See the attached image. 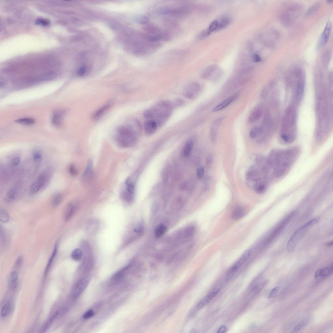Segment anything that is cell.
Here are the masks:
<instances>
[{
  "instance_id": "23",
  "label": "cell",
  "mask_w": 333,
  "mask_h": 333,
  "mask_svg": "<svg viewBox=\"0 0 333 333\" xmlns=\"http://www.w3.org/2000/svg\"><path fill=\"white\" fill-rule=\"evenodd\" d=\"M32 156L33 159L36 164H39L41 162L43 156L41 150L38 148L34 149L33 151Z\"/></svg>"
},
{
  "instance_id": "31",
  "label": "cell",
  "mask_w": 333,
  "mask_h": 333,
  "mask_svg": "<svg viewBox=\"0 0 333 333\" xmlns=\"http://www.w3.org/2000/svg\"><path fill=\"white\" fill-rule=\"evenodd\" d=\"M83 251L79 248L75 249L72 252L71 257L75 261L81 260L83 256Z\"/></svg>"
},
{
  "instance_id": "12",
  "label": "cell",
  "mask_w": 333,
  "mask_h": 333,
  "mask_svg": "<svg viewBox=\"0 0 333 333\" xmlns=\"http://www.w3.org/2000/svg\"><path fill=\"white\" fill-rule=\"evenodd\" d=\"M224 119L223 117L218 118L212 123L210 131V137L212 141H214L216 139L219 128Z\"/></svg>"
},
{
  "instance_id": "37",
  "label": "cell",
  "mask_w": 333,
  "mask_h": 333,
  "mask_svg": "<svg viewBox=\"0 0 333 333\" xmlns=\"http://www.w3.org/2000/svg\"><path fill=\"white\" fill-rule=\"evenodd\" d=\"M18 195V192L17 189L15 188H11L7 193V197L9 199L12 200H15L17 198Z\"/></svg>"
},
{
  "instance_id": "27",
  "label": "cell",
  "mask_w": 333,
  "mask_h": 333,
  "mask_svg": "<svg viewBox=\"0 0 333 333\" xmlns=\"http://www.w3.org/2000/svg\"><path fill=\"white\" fill-rule=\"evenodd\" d=\"M93 173V164L92 160H90L88 162L85 172L83 175L84 178H87L91 176Z\"/></svg>"
},
{
  "instance_id": "25",
  "label": "cell",
  "mask_w": 333,
  "mask_h": 333,
  "mask_svg": "<svg viewBox=\"0 0 333 333\" xmlns=\"http://www.w3.org/2000/svg\"><path fill=\"white\" fill-rule=\"evenodd\" d=\"M166 231V226L163 224H160L157 225L155 228V235L156 237H160L162 236Z\"/></svg>"
},
{
  "instance_id": "60",
  "label": "cell",
  "mask_w": 333,
  "mask_h": 333,
  "mask_svg": "<svg viewBox=\"0 0 333 333\" xmlns=\"http://www.w3.org/2000/svg\"><path fill=\"white\" fill-rule=\"evenodd\" d=\"M247 47L248 49L250 51H251L252 50V49H253V45H252V43L250 42H248V43Z\"/></svg>"
},
{
  "instance_id": "55",
  "label": "cell",
  "mask_w": 333,
  "mask_h": 333,
  "mask_svg": "<svg viewBox=\"0 0 333 333\" xmlns=\"http://www.w3.org/2000/svg\"><path fill=\"white\" fill-rule=\"evenodd\" d=\"M252 60L255 63H258L262 61L261 57L257 53H254L252 55Z\"/></svg>"
},
{
  "instance_id": "32",
  "label": "cell",
  "mask_w": 333,
  "mask_h": 333,
  "mask_svg": "<svg viewBox=\"0 0 333 333\" xmlns=\"http://www.w3.org/2000/svg\"><path fill=\"white\" fill-rule=\"evenodd\" d=\"M212 299L210 296L208 294L203 298L197 304V309L200 310L202 309Z\"/></svg>"
},
{
  "instance_id": "6",
  "label": "cell",
  "mask_w": 333,
  "mask_h": 333,
  "mask_svg": "<svg viewBox=\"0 0 333 333\" xmlns=\"http://www.w3.org/2000/svg\"><path fill=\"white\" fill-rule=\"evenodd\" d=\"M302 10L301 6L297 4L289 6L280 15L281 23L285 26H290L300 15Z\"/></svg>"
},
{
  "instance_id": "39",
  "label": "cell",
  "mask_w": 333,
  "mask_h": 333,
  "mask_svg": "<svg viewBox=\"0 0 333 333\" xmlns=\"http://www.w3.org/2000/svg\"><path fill=\"white\" fill-rule=\"evenodd\" d=\"M10 310V304L9 302H7L3 306L1 310V316L4 317L8 316Z\"/></svg>"
},
{
  "instance_id": "48",
  "label": "cell",
  "mask_w": 333,
  "mask_h": 333,
  "mask_svg": "<svg viewBox=\"0 0 333 333\" xmlns=\"http://www.w3.org/2000/svg\"><path fill=\"white\" fill-rule=\"evenodd\" d=\"M306 324V322L305 321H302L299 323L294 328L291 332L292 333H296L297 332L300 330L303 327L305 326Z\"/></svg>"
},
{
  "instance_id": "49",
  "label": "cell",
  "mask_w": 333,
  "mask_h": 333,
  "mask_svg": "<svg viewBox=\"0 0 333 333\" xmlns=\"http://www.w3.org/2000/svg\"><path fill=\"white\" fill-rule=\"evenodd\" d=\"M36 24L37 25H41L44 26H46L49 24L50 22L47 20L39 18V19H38L36 21Z\"/></svg>"
},
{
  "instance_id": "22",
  "label": "cell",
  "mask_w": 333,
  "mask_h": 333,
  "mask_svg": "<svg viewBox=\"0 0 333 333\" xmlns=\"http://www.w3.org/2000/svg\"><path fill=\"white\" fill-rule=\"evenodd\" d=\"M61 312V310L59 309L57 310L54 313L53 316L51 317L50 319L47 321L44 325V326L43 329L44 332H45L47 331V330H48L51 325H52L53 321L57 319L58 317L59 316Z\"/></svg>"
},
{
  "instance_id": "8",
  "label": "cell",
  "mask_w": 333,
  "mask_h": 333,
  "mask_svg": "<svg viewBox=\"0 0 333 333\" xmlns=\"http://www.w3.org/2000/svg\"><path fill=\"white\" fill-rule=\"evenodd\" d=\"M200 89L201 87L199 83L196 82L192 83L185 87L183 94L185 98L191 99L197 93L199 92Z\"/></svg>"
},
{
  "instance_id": "58",
  "label": "cell",
  "mask_w": 333,
  "mask_h": 333,
  "mask_svg": "<svg viewBox=\"0 0 333 333\" xmlns=\"http://www.w3.org/2000/svg\"><path fill=\"white\" fill-rule=\"evenodd\" d=\"M175 105L177 106L182 105L184 103V101L180 99H177L174 102Z\"/></svg>"
},
{
  "instance_id": "15",
  "label": "cell",
  "mask_w": 333,
  "mask_h": 333,
  "mask_svg": "<svg viewBox=\"0 0 333 333\" xmlns=\"http://www.w3.org/2000/svg\"><path fill=\"white\" fill-rule=\"evenodd\" d=\"M237 94L230 96L223 101L220 104L218 105L213 109V111L216 112L220 111L224 109L231 104L235 100L237 96Z\"/></svg>"
},
{
  "instance_id": "54",
  "label": "cell",
  "mask_w": 333,
  "mask_h": 333,
  "mask_svg": "<svg viewBox=\"0 0 333 333\" xmlns=\"http://www.w3.org/2000/svg\"><path fill=\"white\" fill-rule=\"evenodd\" d=\"M204 172V168L202 167H200L197 169V177L200 178L203 176Z\"/></svg>"
},
{
  "instance_id": "4",
  "label": "cell",
  "mask_w": 333,
  "mask_h": 333,
  "mask_svg": "<svg viewBox=\"0 0 333 333\" xmlns=\"http://www.w3.org/2000/svg\"><path fill=\"white\" fill-rule=\"evenodd\" d=\"M173 108V106L170 102H159L151 109L153 116L152 119L155 121L158 127L162 126L169 118Z\"/></svg>"
},
{
  "instance_id": "61",
  "label": "cell",
  "mask_w": 333,
  "mask_h": 333,
  "mask_svg": "<svg viewBox=\"0 0 333 333\" xmlns=\"http://www.w3.org/2000/svg\"><path fill=\"white\" fill-rule=\"evenodd\" d=\"M5 82L3 81H1V87H3L5 85Z\"/></svg>"
},
{
  "instance_id": "7",
  "label": "cell",
  "mask_w": 333,
  "mask_h": 333,
  "mask_svg": "<svg viewBox=\"0 0 333 333\" xmlns=\"http://www.w3.org/2000/svg\"><path fill=\"white\" fill-rule=\"evenodd\" d=\"M332 27L331 22L328 21L318 41L317 46L318 50L321 49L327 43L330 37Z\"/></svg>"
},
{
  "instance_id": "17",
  "label": "cell",
  "mask_w": 333,
  "mask_h": 333,
  "mask_svg": "<svg viewBox=\"0 0 333 333\" xmlns=\"http://www.w3.org/2000/svg\"><path fill=\"white\" fill-rule=\"evenodd\" d=\"M217 69L215 65H211L205 68L201 74V77L203 79H210Z\"/></svg>"
},
{
  "instance_id": "24",
  "label": "cell",
  "mask_w": 333,
  "mask_h": 333,
  "mask_svg": "<svg viewBox=\"0 0 333 333\" xmlns=\"http://www.w3.org/2000/svg\"><path fill=\"white\" fill-rule=\"evenodd\" d=\"M56 74L53 72H47L40 75L38 79L40 81H49L53 80L56 77Z\"/></svg>"
},
{
  "instance_id": "33",
  "label": "cell",
  "mask_w": 333,
  "mask_h": 333,
  "mask_svg": "<svg viewBox=\"0 0 333 333\" xmlns=\"http://www.w3.org/2000/svg\"><path fill=\"white\" fill-rule=\"evenodd\" d=\"M319 7V3L317 2L314 4L307 11L305 14V16L306 17H309L312 16L317 11Z\"/></svg>"
},
{
  "instance_id": "26",
  "label": "cell",
  "mask_w": 333,
  "mask_h": 333,
  "mask_svg": "<svg viewBox=\"0 0 333 333\" xmlns=\"http://www.w3.org/2000/svg\"><path fill=\"white\" fill-rule=\"evenodd\" d=\"M331 57L330 51L326 50L324 51L321 56V61L323 65L325 67L327 66L330 62Z\"/></svg>"
},
{
  "instance_id": "40",
  "label": "cell",
  "mask_w": 333,
  "mask_h": 333,
  "mask_svg": "<svg viewBox=\"0 0 333 333\" xmlns=\"http://www.w3.org/2000/svg\"><path fill=\"white\" fill-rule=\"evenodd\" d=\"M273 82H272L269 83L268 85H266L262 90L261 96L263 98H265L267 96H268V94L271 90L272 89L274 85V83Z\"/></svg>"
},
{
  "instance_id": "30",
  "label": "cell",
  "mask_w": 333,
  "mask_h": 333,
  "mask_svg": "<svg viewBox=\"0 0 333 333\" xmlns=\"http://www.w3.org/2000/svg\"><path fill=\"white\" fill-rule=\"evenodd\" d=\"M58 244L57 243L56 244L55 246L53 253L52 255H51L50 258L49 260V261L47 263V265L45 270V274H46L48 272L49 269L52 264V263L54 260L55 257H56V255L57 254L58 250Z\"/></svg>"
},
{
  "instance_id": "9",
  "label": "cell",
  "mask_w": 333,
  "mask_h": 333,
  "mask_svg": "<svg viewBox=\"0 0 333 333\" xmlns=\"http://www.w3.org/2000/svg\"><path fill=\"white\" fill-rule=\"evenodd\" d=\"M90 281L89 278L86 277L79 281L73 292L72 295L73 298H77L82 294L89 285Z\"/></svg>"
},
{
  "instance_id": "18",
  "label": "cell",
  "mask_w": 333,
  "mask_h": 333,
  "mask_svg": "<svg viewBox=\"0 0 333 333\" xmlns=\"http://www.w3.org/2000/svg\"><path fill=\"white\" fill-rule=\"evenodd\" d=\"M76 206L74 203H69L66 208L64 214V219L65 221H68L74 215L76 210Z\"/></svg>"
},
{
  "instance_id": "36",
  "label": "cell",
  "mask_w": 333,
  "mask_h": 333,
  "mask_svg": "<svg viewBox=\"0 0 333 333\" xmlns=\"http://www.w3.org/2000/svg\"><path fill=\"white\" fill-rule=\"evenodd\" d=\"M42 188L41 185L36 180L33 183L30 187V191L33 194L37 193Z\"/></svg>"
},
{
  "instance_id": "1",
  "label": "cell",
  "mask_w": 333,
  "mask_h": 333,
  "mask_svg": "<svg viewBox=\"0 0 333 333\" xmlns=\"http://www.w3.org/2000/svg\"><path fill=\"white\" fill-rule=\"evenodd\" d=\"M301 153V149L294 146L286 149H274L267 158L272 177H283L291 169Z\"/></svg>"
},
{
  "instance_id": "29",
  "label": "cell",
  "mask_w": 333,
  "mask_h": 333,
  "mask_svg": "<svg viewBox=\"0 0 333 333\" xmlns=\"http://www.w3.org/2000/svg\"><path fill=\"white\" fill-rule=\"evenodd\" d=\"M63 199V195L61 193H57L53 197L51 202V205L54 207H56L59 205Z\"/></svg>"
},
{
  "instance_id": "34",
  "label": "cell",
  "mask_w": 333,
  "mask_h": 333,
  "mask_svg": "<svg viewBox=\"0 0 333 333\" xmlns=\"http://www.w3.org/2000/svg\"><path fill=\"white\" fill-rule=\"evenodd\" d=\"M230 20L228 17L223 18L220 22H219V26L217 31L222 30L227 27L230 23Z\"/></svg>"
},
{
  "instance_id": "21",
  "label": "cell",
  "mask_w": 333,
  "mask_h": 333,
  "mask_svg": "<svg viewBox=\"0 0 333 333\" xmlns=\"http://www.w3.org/2000/svg\"><path fill=\"white\" fill-rule=\"evenodd\" d=\"M18 278V272L16 271L11 273L9 280V285L11 288L13 289H15L16 288Z\"/></svg>"
},
{
  "instance_id": "13",
  "label": "cell",
  "mask_w": 333,
  "mask_h": 333,
  "mask_svg": "<svg viewBox=\"0 0 333 333\" xmlns=\"http://www.w3.org/2000/svg\"><path fill=\"white\" fill-rule=\"evenodd\" d=\"M158 127L156 122L152 119L146 121L144 124L145 131L148 134H151L154 133Z\"/></svg>"
},
{
  "instance_id": "19",
  "label": "cell",
  "mask_w": 333,
  "mask_h": 333,
  "mask_svg": "<svg viewBox=\"0 0 333 333\" xmlns=\"http://www.w3.org/2000/svg\"><path fill=\"white\" fill-rule=\"evenodd\" d=\"M112 103L113 102L111 101L109 102L107 104L104 105L103 107L99 109L96 113H95L93 115V119L96 120L101 118L102 115L105 114V112L110 108Z\"/></svg>"
},
{
  "instance_id": "41",
  "label": "cell",
  "mask_w": 333,
  "mask_h": 333,
  "mask_svg": "<svg viewBox=\"0 0 333 333\" xmlns=\"http://www.w3.org/2000/svg\"><path fill=\"white\" fill-rule=\"evenodd\" d=\"M211 32L208 28L201 31L197 36V39L199 40L203 39L210 35Z\"/></svg>"
},
{
  "instance_id": "50",
  "label": "cell",
  "mask_w": 333,
  "mask_h": 333,
  "mask_svg": "<svg viewBox=\"0 0 333 333\" xmlns=\"http://www.w3.org/2000/svg\"><path fill=\"white\" fill-rule=\"evenodd\" d=\"M87 71V67L85 65L80 67L78 71V74L80 76L85 75Z\"/></svg>"
},
{
  "instance_id": "10",
  "label": "cell",
  "mask_w": 333,
  "mask_h": 333,
  "mask_svg": "<svg viewBox=\"0 0 333 333\" xmlns=\"http://www.w3.org/2000/svg\"><path fill=\"white\" fill-rule=\"evenodd\" d=\"M53 171L50 169L44 171L40 174L36 180L41 185L42 189L44 188L48 185L52 177Z\"/></svg>"
},
{
  "instance_id": "45",
  "label": "cell",
  "mask_w": 333,
  "mask_h": 333,
  "mask_svg": "<svg viewBox=\"0 0 333 333\" xmlns=\"http://www.w3.org/2000/svg\"><path fill=\"white\" fill-rule=\"evenodd\" d=\"M144 228V222L143 220L139 221L135 225L134 229L135 233H140L143 231Z\"/></svg>"
},
{
  "instance_id": "53",
  "label": "cell",
  "mask_w": 333,
  "mask_h": 333,
  "mask_svg": "<svg viewBox=\"0 0 333 333\" xmlns=\"http://www.w3.org/2000/svg\"><path fill=\"white\" fill-rule=\"evenodd\" d=\"M69 171L70 174L73 176H75L78 174V171L74 165H71L69 166Z\"/></svg>"
},
{
  "instance_id": "62",
  "label": "cell",
  "mask_w": 333,
  "mask_h": 333,
  "mask_svg": "<svg viewBox=\"0 0 333 333\" xmlns=\"http://www.w3.org/2000/svg\"><path fill=\"white\" fill-rule=\"evenodd\" d=\"M327 2L329 4H331L332 3L333 1H327Z\"/></svg>"
},
{
  "instance_id": "43",
  "label": "cell",
  "mask_w": 333,
  "mask_h": 333,
  "mask_svg": "<svg viewBox=\"0 0 333 333\" xmlns=\"http://www.w3.org/2000/svg\"><path fill=\"white\" fill-rule=\"evenodd\" d=\"M261 132V127H257L254 128L250 132V136L251 138L258 137L260 135Z\"/></svg>"
},
{
  "instance_id": "63",
  "label": "cell",
  "mask_w": 333,
  "mask_h": 333,
  "mask_svg": "<svg viewBox=\"0 0 333 333\" xmlns=\"http://www.w3.org/2000/svg\"><path fill=\"white\" fill-rule=\"evenodd\" d=\"M332 242H330V243H328V244L327 245H328L329 246H330L331 245H332Z\"/></svg>"
},
{
  "instance_id": "46",
  "label": "cell",
  "mask_w": 333,
  "mask_h": 333,
  "mask_svg": "<svg viewBox=\"0 0 333 333\" xmlns=\"http://www.w3.org/2000/svg\"><path fill=\"white\" fill-rule=\"evenodd\" d=\"M135 20L138 23L145 24H148L149 21V18L145 16H140L135 18Z\"/></svg>"
},
{
  "instance_id": "3",
  "label": "cell",
  "mask_w": 333,
  "mask_h": 333,
  "mask_svg": "<svg viewBox=\"0 0 333 333\" xmlns=\"http://www.w3.org/2000/svg\"><path fill=\"white\" fill-rule=\"evenodd\" d=\"M320 219V218L318 217L311 219L296 230L288 241L287 248L288 252H292L294 251L296 247L306 234L317 224Z\"/></svg>"
},
{
  "instance_id": "44",
  "label": "cell",
  "mask_w": 333,
  "mask_h": 333,
  "mask_svg": "<svg viewBox=\"0 0 333 333\" xmlns=\"http://www.w3.org/2000/svg\"><path fill=\"white\" fill-rule=\"evenodd\" d=\"M9 216L7 212L4 210H0V220L3 223H7L9 220Z\"/></svg>"
},
{
  "instance_id": "57",
  "label": "cell",
  "mask_w": 333,
  "mask_h": 333,
  "mask_svg": "<svg viewBox=\"0 0 333 333\" xmlns=\"http://www.w3.org/2000/svg\"><path fill=\"white\" fill-rule=\"evenodd\" d=\"M227 328L225 326H222L219 328L218 330V333H224L226 332Z\"/></svg>"
},
{
  "instance_id": "11",
  "label": "cell",
  "mask_w": 333,
  "mask_h": 333,
  "mask_svg": "<svg viewBox=\"0 0 333 333\" xmlns=\"http://www.w3.org/2000/svg\"><path fill=\"white\" fill-rule=\"evenodd\" d=\"M263 110V106L261 104H259L256 106L249 116L248 122L252 123L257 121L262 116Z\"/></svg>"
},
{
  "instance_id": "42",
  "label": "cell",
  "mask_w": 333,
  "mask_h": 333,
  "mask_svg": "<svg viewBox=\"0 0 333 333\" xmlns=\"http://www.w3.org/2000/svg\"><path fill=\"white\" fill-rule=\"evenodd\" d=\"M62 115L61 113L57 112L54 114L52 119L53 124L56 126H59L61 124Z\"/></svg>"
},
{
  "instance_id": "35",
  "label": "cell",
  "mask_w": 333,
  "mask_h": 333,
  "mask_svg": "<svg viewBox=\"0 0 333 333\" xmlns=\"http://www.w3.org/2000/svg\"><path fill=\"white\" fill-rule=\"evenodd\" d=\"M193 145V142L192 140H189L186 142L184 150V156H188L191 152Z\"/></svg>"
},
{
  "instance_id": "51",
  "label": "cell",
  "mask_w": 333,
  "mask_h": 333,
  "mask_svg": "<svg viewBox=\"0 0 333 333\" xmlns=\"http://www.w3.org/2000/svg\"><path fill=\"white\" fill-rule=\"evenodd\" d=\"M94 312L93 310H90L84 314L83 317L85 319H89L92 317L94 315Z\"/></svg>"
},
{
  "instance_id": "2",
  "label": "cell",
  "mask_w": 333,
  "mask_h": 333,
  "mask_svg": "<svg viewBox=\"0 0 333 333\" xmlns=\"http://www.w3.org/2000/svg\"><path fill=\"white\" fill-rule=\"evenodd\" d=\"M296 117L295 107L290 106L283 116L280 132V138L284 144H291L296 139L297 134Z\"/></svg>"
},
{
  "instance_id": "16",
  "label": "cell",
  "mask_w": 333,
  "mask_h": 333,
  "mask_svg": "<svg viewBox=\"0 0 333 333\" xmlns=\"http://www.w3.org/2000/svg\"><path fill=\"white\" fill-rule=\"evenodd\" d=\"M333 264L330 265L323 268L318 269L314 274L315 278L319 277H326L330 276L333 272Z\"/></svg>"
},
{
  "instance_id": "47",
  "label": "cell",
  "mask_w": 333,
  "mask_h": 333,
  "mask_svg": "<svg viewBox=\"0 0 333 333\" xmlns=\"http://www.w3.org/2000/svg\"><path fill=\"white\" fill-rule=\"evenodd\" d=\"M218 26L219 22L217 20H214L211 23L208 29L212 32L217 31Z\"/></svg>"
},
{
  "instance_id": "52",
  "label": "cell",
  "mask_w": 333,
  "mask_h": 333,
  "mask_svg": "<svg viewBox=\"0 0 333 333\" xmlns=\"http://www.w3.org/2000/svg\"><path fill=\"white\" fill-rule=\"evenodd\" d=\"M20 158L19 157H14L11 161V164L13 166H16L19 164L20 162Z\"/></svg>"
},
{
  "instance_id": "56",
  "label": "cell",
  "mask_w": 333,
  "mask_h": 333,
  "mask_svg": "<svg viewBox=\"0 0 333 333\" xmlns=\"http://www.w3.org/2000/svg\"><path fill=\"white\" fill-rule=\"evenodd\" d=\"M279 289L280 287H277L273 289L269 295V298H272V296L275 295L277 291H279Z\"/></svg>"
},
{
  "instance_id": "38",
  "label": "cell",
  "mask_w": 333,
  "mask_h": 333,
  "mask_svg": "<svg viewBox=\"0 0 333 333\" xmlns=\"http://www.w3.org/2000/svg\"><path fill=\"white\" fill-rule=\"evenodd\" d=\"M35 120L31 118H24L18 119L16 122L24 125H31L35 123Z\"/></svg>"
},
{
  "instance_id": "28",
  "label": "cell",
  "mask_w": 333,
  "mask_h": 333,
  "mask_svg": "<svg viewBox=\"0 0 333 333\" xmlns=\"http://www.w3.org/2000/svg\"><path fill=\"white\" fill-rule=\"evenodd\" d=\"M145 29V30L148 32L154 35L160 34L162 32H161L159 28L153 24H148L146 25Z\"/></svg>"
},
{
  "instance_id": "59",
  "label": "cell",
  "mask_w": 333,
  "mask_h": 333,
  "mask_svg": "<svg viewBox=\"0 0 333 333\" xmlns=\"http://www.w3.org/2000/svg\"><path fill=\"white\" fill-rule=\"evenodd\" d=\"M212 159H212L211 156L209 155L208 156L206 159V162L207 164L208 165H209L211 163Z\"/></svg>"
},
{
  "instance_id": "14",
  "label": "cell",
  "mask_w": 333,
  "mask_h": 333,
  "mask_svg": "<svg viewBox=\"0 0 333 333\" xmlns=\"http://www.w3.org/2000/svg\"><path fill=\"white\" fill-rule=\"evenodd\" d=\"M251 254V251L250 250H248L245 252L239 260L232 267V268L237 272V270L243 266L250 258Z\"/></svg>"
},
{
  "instance_id": "5",
  "label": "cell",
  "mask_w": 333,
  "mask_h": 333,
  "mask_svg": "<svg viewBox=\"0 0 333 333\" xmlns=\"http://www.w3.org/2000/svg\"><path fill=\"white\" fill-rule=\"evenodd\" d=\"M116 140L120 147L126 148L133 145L137 141L136 131L128 125L120 126L116 131Z\"/></svg>"
},
{
  "instance_id": "20",
  "label": "cell",
  "mask_w": 333,
  "mask_h": 333,
  "mask_svg": "<svg viewBox=\"0 0 333 333\" xmlns=\"http://www.w3.org/2000/svg\"><path fill=\"white\" fill-rule=\"evenodd\" d=\"M245 214V211L243 208L240 207H237L233 211L231 217L235 220H237L242 218Z\"/></svg>"
}]
</instances>
